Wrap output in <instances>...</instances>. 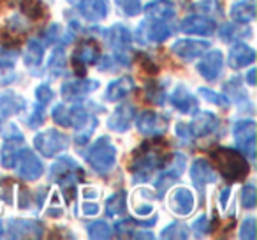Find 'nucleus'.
Instances as JSON below:
<instances>
[{"label":"nucleus","mask_w":257,"mask_h":240,"mask_svg":"<svg viewBox=\"0 0 257 240\" xmlns=\"http://www.w3.org/2000/svg\"><path fill=\"white\" fill-rule=\"evenodd\" d=\"M217 172L229 182H239L248 175V163L241 150L232 147H215L210 152Z\"/></svg>","instance_id":"obj_1"},{"label":"nucleus","mask_w":257,"mask_h":240,"mask_svg":"<svg viewBox=\"0 0 257 240\" xmlns=\"http://www.w3.org/2000/svg\"><path fill=\"white\" fill-rule=\"evenodd\" d=\"M116 147L111 143L109 138L102 136L88 148L85 157L93 172L99 173V175H107L114 168V165H116Z\"/></svg>","instance_id":"obj_2"},{"label":"nucleus","mask_w":257,"mask_h":240,"mask_svg":"<svg viewBox=\"0 0 257 240\" xmlns=\"http://www.w3.org/2000/svg\"><path fill=\"white\" fill-rule=\"evenodd\" d=\"M187 168V157L183 154H171L166 165L161 168V173L157 177L155 187L159 189V196H162L164 191H168L180 177L183 175Z\"/></svg>","instance_id":"obj_3"},{"label":"nucleus","mask_w":257,"mask_h":240,"mask_svg":"<svg viewBox=\"0 0 257 240\" xmlns=\"http://www.w3.org/2000/svg\"><path fill=\"white\" fill-rule=\"evenodd\" d=\"M34 147L44 155V157H55L69 147V138L57 129H46L34 136Z\"/></svg>","instance_id":"obj_4"},{"label":"nucleus","mask_w":257,"mask_h":240,"mask_svg":"<svg viewBox=\"0 0 257 240\" xmlns=\"http://www.w3.org/2000/svg\"><path fill=\"white\" fill-rule=\"evenodd\" d=\"M255 134H257V124L252 118H241L232 127V136L238 145V150H241L250 159L255 157Z\"/></svg>","instance_id":"obj_5"},{"label":"nucleus","mask_w":257,"mask_h":240,"mask_svg":"<svg viewBox=\"0 0 257 240\" xmlns=\"http://www.w3.org/2000/svg\"><path fill=\"white\" fill-rule=\"evenodd\" d=\"M15 168L18 172V177H22L27 182H36L44 173L43 161L30 148H20L18 155H16Z\"/></svg>","instance_id":"obj_6"},{"label":"nucleus","mask_w":257,"mask_h":240,"mask_svg":"<svg viewBox=\"0 0 257 240\" xmlns=\"http://www.w3.org/2000/svg\"><path fill=\"white\" fill-rule=\"evenodd\" d=\"M136 126L138 131H140L143 136H162V134L168 131V118L164 115L157 113V111H152V110H145L138 115L136 118Z\"/></svg>","instance_id":"obj_7"},{"label":"nucleus","mask_w":257,"mask_h":240,"mask_svg":"<svg viewBox=\"0 0 257 240\" xmlns=\"http://www.w3.org/2000/svg\"><path fill=\"white\" fill-rule=\"evenodd\" d=\"M168 207L173 214L180 215V217H187L192 214L194 207H196V196L187 187H176L169 193Z\"/></svg>","instance_id":"obj_8"},{"label":"nucleus","mask_w":257,"mask_h":240,"mask_svg":"<svg viewBox=\"0 0 257 240\" xmlns=\"http://www.w3.org/2000/svg\"><path fill=\"white\" fill-rule=\"evenodd\" d=\"M175 32V27H171L168 22H154V20H148L147 23H141L138 34H140V41L141 43H164L166 39L173 36Z\"/></svg>","instance_id":"obj_9"},{"label":"nucleus","mask_w":257,"mask_h":240,"mask_svg":"<svg viewBox=\"0 0 257 240\" xmlns=\"http://www.w3.org/2000/svg\"><path fill=\"white\" fill-rule=\"evenodd\" d=\"M99 89V82L92 78H78V79H69L62 85V97L64 101H71V103H76V101L83 99L85 96H88L90 92Z\"/></svg>","instance_id":"obj_10"},{"label":"nucleus","mask_w":257,"mask_h":240,"mask_svg":"<svg viewBox=\"0 0 257 240\" xmlns=\"http://www.w3.org/2000/svg\"><path fill=\"white\" fill-rule=\"evenodd\" d=\"M211 44L208 41H196V39H178L173 43L171 51L185 62H194L206 53Z\"/></svg>","instance_id":"obj_11"},{"label":"nucleus","mask_w":257,"mask_h":240,"mask_svg":"<svg viewBox=\"0 0 257 240\" xmlns=\"http://www.w3.org/2000/svg\"><path fill=\"white\" fill-rule=\"evenodd\" d=\"M222 69H224V55L220 50H211L206 55L203 53L201 60L197 62V72L206 82H215L222 74Z\"/></svg>","instance_id":"obj_12"},{"label":"nucleus","mask_w":257,"mask_h":240,"mask_svg":"<svg viewBox=\"0 0 257 240\" xmlns=\"http://www.w3.org/2000/svg\"><path fill=\"white\" fill-rule=\"evenodd\" d=\"M8 231L13 238H25V236L39 238L44 235V226L36 219H11L8 222Z\"/></svg>","instance_id":"obj_13"},{"label":"nucleus","mask_w":257,"mask_h":240,"mask_svg":"<svg viewBox=\"0 0 257 240\" xmlns=\"http://www.w3.org/2000/svg\"><path fill=\"white\" fill-rule=\"evenodd\" d=\"M79 170V165L74 161L72 157H60L53 163L50 170V179L55 180L58 184H76V179H74V172Z\"/></svg>","instance_id":"obj_14"},{"label":"nucleus","mask_w":257,"mask_h":240,"mask_svg":"<svg viewBox=\"0 0 257 240\" xmlns=\"http://www.w3.org/2000/svg\"><path fill=\"white\" fill-rule=\"evenodd\" d=\"M218 127V118L211 111H197L189 124V131L192 138H203L211 134Z\"/></svg>","instance_id":"obj_15"},{"label":"nucleus","mask_w":257,"mask_h":240,"mask_svg":"<svg viewBox=\"0 0 257 240\" xmlns=\"http://www.w3.org/2000/svg\"><path fill=\"white\" fill-rule=\"evenodd\" d=\"M134 115H136V108L131 103H123L120 106H116V110L111 113V117L107 118V127L114 133H125L128 131L131 124L134 120Z\"/></svg>","instance_id":"obj_16"},{"label":"nucleus","mask_w":257,"mask_h":240,"mask_svg":"<svg viewBox=\"0 0 257 240\" xmlns=\"http://www.w3.org/2000/svg\"><path fill=\"white\" fill-rule=\"evenodd\" d=\"M27 108V101L13 90H0V124L13 115L22 113Z\"/></svg>","instance_id":"obj_17"},{"label":"nucleus","mask_w":257,"mask_h":240,"mask_svg":"<svg viewBox=\"0 0 257 240\" xmlns=\"http://www.w3.org/2000/svg\"><path fill=\"white\" fill-rule=\"evenodd\" d=\"M180 29H182L183 34H192V36H213L215 30H217V25L206 16L192 15L183 20Z\"/></svg>","instance_id":"obj_18"},{"label":"nucleus","mask_w":257,"mask_h":240,"mask_svg":"<svg viewBox=\"0 0 257 240\" xmlns=\"http://www.w3.org/2000/svg\"><path fill=\"white\" fill-rule=\"evenodd\" d=\"M190 179H192L194 186L199 191H204L208 184L217 182V173L211 168V165L206 159H196L190 166Z\"/></svg>","instance_id":"obj_19"},{"label":"nucleus","mask_w":257,"mask_h":240,"mask_svg":"<svg viewBox=\"0 0 257 240\" xmlns=\"http://www.w3.org/2000/svg\"><path fill=\"white\" fill-rule=\"evenodd\" d=\"M100 32H102V30H100ZM102 34L107 39V43H109V46L113 48V50H116L118 53H123V51L131 46V43H133V32H131L123 23H116V25L104 30Z\"/></svg>","instance_id":"obj_20"},{"label":"nucleus","mask_w":257,"mask_h":240,"mask_svg":"<svg viewBox=\"0 0 257 240\" xmlns=\"http://www.w3.org/2000/svg\"><path fill=\"white\" fill-rule=\"evenodd\" d=\"M255 60V51L252 46L243 43H236L234 46L229 50L227 55V64L231 69H243L248 67L252 62Z\"/></svg>","instance_id":"obj_21"},{"label":"nucleus","mask_w":257,"mask_h":240,"mask_svg":"<svg viewBox=\"0 0 257 240\" xmlns=\"http://www.w3.org/2000/svg\"><path fill=\"white\" fill-rule=\"evenodd\" d=\"M136 83H134L133 76H120V78L113 79V82L107 85L106 92H104V99L109 101V103H116L121 101L123 97H127L128 94L133 92Z\"/></svg>","instance_id":"obj_22"},{"label":"nucleus","mask_w":257,"mask_h":240,"mask_svg":"<svg viewBox=\"0 0 257 240\" xmlns=\"http://www.w3.org/2000/svg\"><path fill=\"white\" fill-rule=\"evenodd\" d=\"M175 13V4L171 0H152L145 6V16L154 22H169Z\"/></svg>","instance_id":"obj_23"},{"label":"nucleus","mask_w":257,"mask_h":240,"mask_svg":"<svg viewBox=\"0 0 257 240\" xmlns=\"http://www.w3.org/2000/svg\"><path fill=\"white\" fill-rule=\"evenodd\" d=\"M171 104L175 110L183 115H190L197 110V99L190 94V90L183 85H178L171 94Z\"/></svg>","instance_id":"obj_24"},{"label":"nucleus","mask_w":257,"mask_h":240,"mask_svg":"<svg viewBox=\"0 0 257 240\" xmlns=\"http://www.w3.org/2000/svg\"><path fill=\"white\" fill-rule=\"evenodd\" d=\"M79 13L86 22H100L109 13V0H85L79 6Z\"/></svg>","instance_id":"obj_25"},{"label":"nucleus","mask_w":257,"mask_h":240,"mask_svg":"<svg viewBox=\"0 0 257 240\" xmlns=\"http://www.w3.org/2000/svg\"><path fill=\"white\" fill-rule=\"evenodd\" d=\"M229 16L234 20L236 23H250L255 20V0H239L236 4H232Z\"/></svg>","instance_id":"obj_26"},{"label":"nucleus","mask_w":257,"mask_h":240,"mask_svg":"<svg viewBox=\"0 0 257 240\" xmlns=\"http://www.w3.org/2000/svg\"><path fill=\"white\" fill-rule=\"evenodd\" d=\"M18 143H23V140L18 138H4V145H2V150H0V165L2 168L11 170L16 165V155H18Z\"/></svg>","instance_id":"obj_27"},{"label":"nucleus","mask_w":257,"mask_h":240,"mask_svg":"<svg viewBox=\"0 0 257 240\" xmlns=\"http://www.w3.org/2000/svg\"><path fill=\"white\" fill-rule=\"evenodd\" d=\"M100 58V50L99 46H97L93 41H85V43L79 44V48L74 51V55H72V60H78L81 62V64L88 65V64H93V62H97Z\"/></svg>","instance_id":"obj_28"},{"label":"nucleus","mask_w":257,"mask_h":240,"mask_svg":"<svg viewBox=\"0 0 257 240\" xmlns=\"http://www.w3.org/2000/svg\"><path fill=\"white\" fill-rule=\"evenodd\" d=\"M44 39H46L48 44H55V46H65V44L72 43L74 36H72L71 32H67V30H65L62 25L53 23V25L48 27L46 32H44Z\"/></svg>","instance_id":"obj_29"},{"label":"nucleus","mask_w":257,"mask_h":240,"mask_svg":"<svg viewBox=\"0 0 257 240\" xmlns=\"http://www.w3.org/2000/svg\"><path fill=\"white\" fill-rule=\"evenodd\" d=\"M218 36L222 41L225 43H232V41H239L243 37H250L252 36V29L248 27H243V23L234 25V23H225L220 30H218Z\"/></svg>","instance_id":"obj_30"},{"label":"nucleus","mask_w":257,"mask_h":240,"mask_svg":"<svg viewBox=\"0 0 257 240\" xmlns=\"http://www.w3.org/2000/svg\"><path fill=\"white\" fill-rule=\"evenodd\" d=\"M127 210V193L116 191L106 200V214L111 217H120Z\"/></svg>","instance_id":"obj_31"},{"label":"nucleus","mask_w":257,"mask_h":240,"mask_svg":"<svg viewBox=\"0 0 257 240\" xmlns=\"http://www.w3.org/2000/svg\"><path fill=\"white\" fill-rule=\"evenodd\" d=\"M44 58V46L41 41L32 39L27 43L25 53H23V60L29 67H37Z\"/></svg>","instance_id":"obj_32"},{"label":"nucleus","mask_w":257,"mask_h":240,"mask_svg":"<svg viewBox=\"0 0 257 240\" xmlns=\"http://www.w3.org/2000/svg\"><path fill=\"white\" fill-rule=\"evenodd\" d=\"M18 6L23 15L29 20H32V22H37V20H41L46 15V8L43 6L41 0H20Z\"/></svg>","instance_id":"obj_33"},{"label":"nucleus","mask_w":257,"mask_h":240,"mask_svg":"<svg viewBox=\"0 0 257 240\" xmlns=\"http://www.w3.org/2000/svg\"><path fill=\"white\" fill-rule=\"evenodd\" d=\"M86 233H88L90 238H95V240L111 238V236H113V228H111V224L106 221H95L88 226Z\"/></svg>","instance_id":"obj_34"},{"label":"nucleus","mask_w":257,"mask_h":240,"mask_svg":"<svg viewBox=\"0 0 257 240\" xmlns=\"http://www.w3.org/2000/svg\"><path fill=\"white\" fill-rule=\"evenodd\" d=\"M161 238H189V228H187L183 222H171V224H168L164 229L161 231Z\"/></svg>","instance_id":"obj_35"},{"label":"nucleus","mask_w":257,"mask_h":240,"mask_svg":"<svg viewBox=\"0 0 257 240\" xmlns=\"http://www.w3.org/2000/svg\"><path fill=\"white\" fill-rule=\"evenodd\" d=\"M197 92H199V96L203 97L204 101H208V103H211V104H217V106H220V108H227L229 104H231L229 97H225L224 94H220V92H215V90H211V89H206V87L197 89Z\"/></svg>","instance_id":"obj_36"},{"label":"nucleus","mask_w":257,"mask_h":240,"mask_svg":"<svg viewBox=\"0 0 257 240\" xmlns=\"http://www.w3.org/2000/svg\"><path fill=\"white\" fill-rule=\"evenodd\" d=\"M114 4L121 11V15L127 16V18H134L143 11L141 0H114Z\"/></svg>","instance_id":"obj_37"},{"label":"nucleus","mask_w":257,"mask_h":240,"mask_svg":"<svg viewBox=\"0 0 257 240\" xmlns=\"http://www.w3.org/2000/svg\"><path fill=\"white\" fill-rule=\"evenodd\" d=\"M51 117H53L55 124H58L60 127H71V106H65V104H57L51 111Z\"/></svg>","instance_id":"obj_38"},{"label":"nucleus","mask_w":257,"mask_h":240,"mask_svg":"<svg viewBox=\"0 0 257 240\" xmlns=\"http://www.w3.org/2000/svg\"><path fill=\"white\" fill-rule=\"evenodd\" d=\"M257 203V194H255V186L253 184H245L241 189V205L246 210L255 208Z\"/></svg>","instance_id":"obj_39"},{"label":"nucleus","mask_w":257,"mask_h":240,"mask_svg":"<svg viewBox=\"0 0 257 240\" xmlns=\"http://www.w3.org/2000/svg\"><path fill=\"white\" fill-rule=\"evenodd\" d=\"M196 9L201 15H222V8L218 0H199L196 4Z\"/></svg>","instance_id":"obj_40"},{"label":"nucleus","mask_w":257,"mask_h":240,"mask_svg":"<svg viewBox=\"0 0 257 240\" xmlns=\"http://www.w3.org/2000/svg\"><path fill=\"white\" fill-rule=\"evenodd\" d=\"M44 118H46V110H44V104H36V108H34L32 115H30L29 120H27V124H29V127L36 129V127L43 126V124H44Z\"/></svg>","instance_id":"obj_41"},{"label":"nucleus","mask_w":257,"mask_h":240,"mask_svg":"<svg viewBox=\"0 0 257 240\" xmlns=\"http://www.w3.org/2000/svg\"><path fill=\"white\" fill-rule=\"evenodd\" d=\"M53 97H55V92L51 90V87L48 85V83H41L36 89V99L39 104L46 106V104H50L51 101H53Z\"/></svg>","instance_id":"obj_42"},{"label":"nucleus","mask_w":257,"mask_h":240,"mask_svg":"<svg viewBox=\"0 0 257 240\" xmlns=\"http://www.w3.org/2000/svg\"><path fill=\"white\" fill-rule=\"evenodd\" d=\"M239 238L253 240L255 238V217H246L239 226Z\"/></svg>","instance_id":"obj_43"},{"label":"nucleus","mask_w":257,"mask_h":240,"mask_svg":"<svg viewBox=\"0 0 257 240\" xmlns=\"http://www.w3.org/2000/svg\"><path fill=\"white\" fill-rule=\"evenodd\" d=\"M138 58H140L141 69H143L148 76L159 74V64L154 60V58H150L148 55H143V53H138Z\"/></svg>","instance_id":"obj_44"},{"label":"nucleus","mask_w":257,"mask_h":240,"mask_svg":"<svg viewBox=\"0 0 257 240\" xmlns=\"http://www.w3.org/2000/svg\"><path fill=\"white\" fill-rule=\"evenodd\" d=\"M65 62V51L64 46H57L55 51L51 53L50 60H48V69H62Z\"/></svg>","instance_id":"obj_45"},{"label":"nucleus","mask_w":257,"mask_h":240,"mask_svg":"<svg viewBox=\"0 0 257 240\" xmlns=\"http://www.w3.org/2000/svg\"><path fill=\"white\" fill-rule=\"evenodd\" d=\"M147 92H148V99L157 104H162V101H164V90L159 87V82H148Z\"/></svg>","instance_id":"obj_46"},{"label":"nucleus","mask_w":257,"mask_h":240,"mask_svg":"<svg viewBox=\"0 0 257 240\" xmlns=\"http://www.w3.org/2000/svg\"><path fill=\"white\" fill-rule=\"evenodd\" d=\"M192 229L196 231L197 236L206 235L208 231H211V221L206 217V215H199V217L192 222Z\"/></svg>","instance_id":"obj_47"},{"label":"nucleus","mask_w":257,"mask_h":240,"mask_svg":"<svg viewBox=\"0 0 257 240\" xmlns=\"http://www.w3.org/2000/svg\"><path fill=\"white\" fill-rule=\"evenodd\" d=\"M32 193L27 191L25 187H18V207L20 208H30L32 207Z\"/></svg>","instance_id":"obj_48"},{"label":"nucleus","mask_w":257,"mask_h":240,"mask_svg":"<svg viewBox=\"0 0 257 240\" xmlns=\"http://www.w3.org/2000/svg\"><path fill=\"white\" fill-rule=\"evenodd\" d=\"M152 212H154V205L148 203V201H143V203L136 201V203H134V214L140 215V217H145V215L152 214Z\"/></svg>","instance_id":"obj_49"},{"label":"nucleus","mask_w":257,"mask_h":240,"mask_svg":"<svg viewBox=\"0 0 257 240\" xmlns=\"http://www.w3.org/2000/svg\"><path fill=\"white\" fill-rule=\"evenodd\" d=\"M100 210V207L97 203H93V201H85V203L81 205V212L83 215H88V217H92V215H97Z\"/></svg>","instance_id":"obj_50"},{"label":"nucleus","mask_w":257,"mask_h":240,"mask_svg":"<svg viewBox=\"0 0 257 240\" xmlns=\"http://www.w3.org/2000/svg\"><path fill=\"white\" fill-rule=\"evenodd\" d=\"M176 134H178V138H182L183 141H192V134H190L187 124H176Z\"/></svg>","instance_id":"obj_51"},{"label":"nucleus","mask_w":257,"mask_h":240,"mask_svg":"<svg viewBox=\"0 0 257 240\" xmlns=\"http://www.w3.org/2000/svg\"><path fill=\"white\" fill-rule=\"evenodd\" d=\"M229 198H231V187H225V189L220 193V198H218V201H220V207H222V208L227 207Z\"/></svg>","instance_id":"obj_52"},{"label":"nucleus","mask_w":257,"mask_h":240,"mask_svg":"<svg viewBox=\"0 0 257 240\" xmlns=\"http://www.w3.org/2000/svg\"><path fill=\"white\" fill-rule=\"evenodd\" d=\"M44 214L48 215V217H62V215H64V210H62L60 207H53V208H46V212H44Z\"/></svg>","instance_id":"obj_53"},{"label":"nucleus","mask_w":257,"mask_h":240,"mask_svg":"<svg viewBox=\"0 0 257 240\" xmlns=\"http://www.w3.org/2000/svg\"><path fill=\"white\" fill-rule=\"evenodd\" d=\"M97 196H99V191H97L95 187H85V189H83V198H85V200L97 198Z\"/></svg>","instance_id":"obj_54"},{"label":"nucleus","mask_w":257,"mask_h":240,"mask_svg":"<svg viewBox=\"0 0 257 240\" xmlns=\"http://www.w3.org/2000/svg\"><path fill=\"white\" fill-rule=\"evenodd\" d=\"M245 79H246V83H248L250 87H255V69H250L248 72H246V76H245Z\"/></svg>","instance_id":"obj_55"},{"label":"nucleus","mask_w":257,"mask_h":240,"mask_svg":"<svg viewBox=\"0 0 257 240\" xmlns=\"http://www.w3.org/2000/svg\"><path fill=\"white\" fill-rule=\"evenodd\" d=\"M133 238H154V233L145 231V233H131Z\"/></svg>","instance_id":"obj_56"},{"label":"nucleus","mask_w":257,"mask_h":240,"mask_svg":"<svg viewBox=\"0 0 257 240\" xmlns=\"http://www.w3.org/2000/svg\"><path fill=\"white\" fill-rule=\"evenodd\" d=\"M67 2H69L71 6H76V8H79V6H81L83 2H85V0H67Z\"/></svg>","instance_id":"obj_57"},{"label":"nucleus","mask_w":257,"mask_h":240,"mask_svg":"<svg viewBox=\"0 0 257 240\" xmlns=\"http://www.w3.org/2000/svg\"><path fill=\"white\" fill-rule=\"evenodd\" d=\"M2 231H4V229H2V224H0V235H2Z\"/></svg>","instance_id":"obj_58"}]
</instances>
